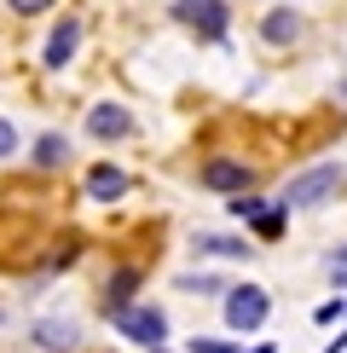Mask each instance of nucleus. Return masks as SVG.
I'll return each instance as SVG.
<instances>
[{
    "label": "nucleus",
    "instance_id": "1",
    "mask_svg": "<svg viewBox=\"0 0 347 353\" xmlns=\"http://www.w3.org/2000/svg\"><path fill=\"white\" fill-rule=\"evenodd\" d=\"M266 319H272L266 284H255V278H231V290L220 296V325L231 336H255V330H266Z\"/></svg>",
    "mask_w": 347,
    "mask_h": 353
},
{
    "label": "nucleus",
    "instance_id": "2",
    "mask_svg": "<svg viewBox=\"0 0 347 353\" xmlns=\"http://www.w3.org/2000/svg\"><path fill=\"white\" fill-rule=\"evenodd\" d=\"M110 319V330L122 336V342H134V347H168V313L156 301H127V307H116V313H105Z\"/></svg>",
    "mask_w": 347,
    "mask_h": 353
},
{
    "label": "nucleus",
    "instance_id": "3",
    "mask_svg": "<svg viewBox=\"0 0 347 353\" xmlns=\"http://www.w3.org/2000/svg\"><path fill=\"white\" fill-rule=\"evenodd\" d=\"M341 180H347L341 163H313L307 174H295V180L278 191V203H284L289 214H295V209H318V203H330L341 191Z\"/></svg>",
    "mask_w": 347,
    "mask_h": 353
},
{
    "label": "nucleus",
    "instance_id": "4",
    "mask_svg": "<svg viewBox=\"0 0 347 353\" xmlns=\"http://www.w3.org/2000/svg\"><path fill=\"white\" fill-rule=\"evenodd\" d=\"M174 23H185L197 41H226L231 6L226 0H180V6H174Z\"/></svg>",
    "mask_w": 347,
    "mask_h": 353
},
{
    "label": "nucleus",
    "instance_id": "5",
    "mask_svg": "<svg viewBox=\"0 0 347 353\" xmlns=\"http://www.w3.org/2000/svg\"><path fill=\"white\" fill-rule=\"evenodd\" d=\"M29 342H35L41 353H76L87 336H81V325L70 313H41L35 325H29Z\"/></svg>",
    "mask_w": 347,
    "mask_h": 353
},
{
    "label": "nucleus",
    "instance_id": "6",
    "mask_svg": "<svg viewBox=\"0 0 347 353\" xmlns=\"http://www.w3.org/2000/svg\"><path fill=\"white\" fill-rule=\"evenodd\" d=\"M87 134H93L98 145H116V139H134V134H139V122H134V110H127V105H116V99H98V105L87 110Z\"/></svg>",
    "mask_w": 347,
    "mask_h": 353
},
{
    "label": "nucleus",
    "instance_id": "7",
    "mask_svg": "<svg viewBox=\"0 0 347 353\" xmlns=\"http://www.w3.org/2000/svg\"><path fill=\"white\" fill-rule=\"evenodd\" d=\"M197 180L209 191H220V197H238V191H255V168L238 163V157H209V163L197 168Z\"/></svg>",
    "mask_w": 347,
    "mask_h": 353
},
{
    "label": "nucleus",
    "instance_id": "8",
    "mask_svg": "<svg viewBox=\"0 0 347 353\" xmlns=\"http://www.w3.org/2000/svg\"><path fill=\"white\" fill-rule=\"evenodd\" d=\"M76 47H81V18H76V12H64V18L52 23L47 47H41V64H47V70H64L70 58H76Z\"/></svg>",
    "mask_w": 347,
    "mask_h": 353
},
{
    "label": "nucleus",
    "instance_id": "9",
    "mask_svg": "<svg viewBox=\"0 0 347 353\" xmlns=\"http://www.w3.org/2000/svg\"><path fill=\"white\" fill-rule=\"evenodd\" d=\"M191 255H202V261H255V243L249 238H231V232H197Z\"/></svg>",
    "mask_w": 347,
    "mask_h": 353
},
{
    "label": "nucleus",
    "instance_id": "10",
    "mask_svg": "<svg viewBox=\"0 0 347 353\" xmlns=\"http://www.w3.org/2000/svg\"><path fill=\"white\" fill-rule=\"evenodd\" d=\"M127 191H134L127 168H116V163H98V168H87V197H93V203H116V197H127Z\"/></svg>",
    "mask_w": 347,
    "mask_h": 353
},
{
    "label": "nucleus",
    "instance_id": "11",
    "mask_svg": "<svg viewBox=\"0 0 347 353\" xmlns=\"http://www.w3.org/2000/svg\"><path fill=\"white\" fill-rule=\"evenodd\" d=\"M139 284H145V272H139V267H116V272L105 278V290H98L105 313H116V307H127V301H139Z\"/></svg>",
    "mask_w": 347,
    "mask_h": 353
},
{
    "label": "nucleus",
    "instance_id": "12",
    "mask_svg": "<svg viewBox=\"0 0 347 353\" xmlns=\"http://www.w3.org/2000/svg\"><path fill=\"white\" fill-rule=\"evenodd\" d=\"M260 41H266V47H295L301 41V18L295 12H266V18H260Z\"/></svg>",
    "mask_w": 347,
    "mask_h": 353
},
{
    "label": "nucleus",
    "instance_id": "13",
    "mask_svg": "<svg viewBox=\"0 0 347 353\" xmlns=\"http://www.w3.org/2000/svg\"><path fill=\"white\" fill-rule=\"evenodd\" d=\"M174 290H185V296H226L231 278L226 272H180V278H174Z\"/></svg>",
    "mask_w": 347,
    "mask_h": 353
},
{
    "label": "nucleus",
    "instance_id": "14",
    "mask_svg": "<svg viewBox=\"0 0 347 353\" xmlns=\"http://www.w3.org/2000/svg\"><path fill=\"white\" fill-rule=\"evenodd\" d=\"M70 163V139L64 134H41L35 139V168H64Z\"/></svg>",
    "mask_w": 347,
    "mask_h": 353
},
{
    "label": "nucleus",
    "instance_id": "15",
    "mask_svg": "<svg viewBox=\"0 0 347 353\" xmlns=\"http://www.w3.org/2000/svg\"><path fill=\"white\" fill-rule=\"evenodd\" d=\"M249 226H255V238H260V243H278V238H284V226H289V209H284V203H266V214L249 220Z\"/></svg>",
    "mask_w": 347,
    "mask_h": 353
},
{
    "label": "nucleus",
    "instance_id": "16",
    "mask_svg": "<svg viewBox=\"0 0 347 353\" xmlns=\"http://www.w3.org/2000/svg\"><path fill=\"white\" fill-rule=\"evenodd\" d=\"M226 209L243 220V226H249V220H260L266 214V197H255V191H238V197H226Z\"/></svg>",
    "mask_w": 347,
    "mask_h": 353
},
{
    "label": "nucleus",
    "instance_id": "17",
    "mask_svg": "<svg viewBox=\"0 0 347 353\" xmlns=\"http://www.w3.org/2000/svg\"><path fill=\"white\" fill-rule=\"evenodd\" d=\"M185 353H238V342H231V336H191Z\"/></svg>",
    "mask_w": 347,
    "mask_h": 353
},
{
    "label": "nucleus",
    "instance_id": "18",
    "mask_svg": "<svg viewBox=\"0 0 347 353\" xmlns=\"http://www.w3.org/2000/svg\"><path fill=\"white\" fill-rule=\"evenodd\" d=\"M336 319H347V296L324 301V307H318V313H313V325H318V330H336Z\"/></svg>",
    "mask_w": 347,
    "mask_h": 353
},
{
    "label": "nucleus",
    "instance_id": "19",
    "mask_svg": "<svg viewBox=\"0 0 347 353\" xmlns=\"http://www.w3.org/2000/svg\"><path fill=\"white\" fill-rule=\"evenodd\" d=\"M12 12H18V18H41V12H52L58 0H6Z\"/></svg>",
    "mask_w": 347,
    "mask_h": 353
},
{
    "label": "nucleus",
    "instance_id": "20",
    "mask_svg": "<svg viewBox=\"0 0 347 353\" xmlns=\"http://www.w3.org/2000/svg\"><path fill=\"white\" fill-rule=\"evenodd\" d=\"M12 151H18V122L0 116V157H12Z\"/></svg>",
    "mask_w": 347,
    "mask_h": 353
},
{
    "label": "nucleus",
    "instance_id": "21",
    "mask_svg": "<svg viewBox=\"0 0 347 353\" xmlns=\"http://www.w3.org/2000/svg\"><path fill=\"white\" fill-rule=\"evenodd\" d=\"M324 353H347V325H341V330H336V336L324 342Z\"/></svg>",
    "mask_w": 347,
    "mask_h": 353
},
{
    "label": "nucleus",
    "instance_id": "22",
    "mask_svg": "<svg viewBox=\"0 0 347 353\" xmlns=\"http://www.w3.org/2000/svg\"><path fill=\"white\" fill-rule=\"evenodd\" d=\"M238 353H278V342H255V347H238Z\"/></svg>",
    "mask_w": 347,
    "mask_h": 353
},
{
    "label": "nucleus",
    "instance_id": "23",
    "mask_svg": "<svg viewBox=\"0 0 347 353\" xmlns=\"http://www.w3.org/2000/svg\"><path fill=\"white\" fill-rule=\"evenodd\" d=\"M330 267H347V243L336 249V255H330Z\"/></svg>",
    "mask_w": 347,
    "mask_h": 353
},
{
    "label": "nucleus",
    "instance_id": "24",
    "mask_svg": "<svg viewBox=\"0 0 347 353\" xmlns=\"http://www.w3.org/2000/svg\"><path fill=\"white\" fill-rule=\"evenodd\" d=\"M151 353H168V347H151Z\"/></svg>",
    "mask_w": 347,
    "mask_h": 353
},
{
    "label": "nucleus",
    "instance_id": "25",
    "mask_svg": "<svg viewBox=\"0 0 347 353\" xmlns=\"http://www.w3.org/2000/svg\"><path fill=\"white\" fill-rule=\"evenodd\" d=\"M0 325H6V313H0Z\"/></svg>",
    "mask_w": 347,
    "mask_h": 353
}]
</instances>
